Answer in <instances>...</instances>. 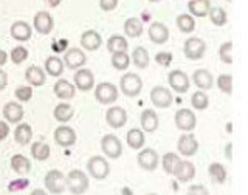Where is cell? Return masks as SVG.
<instances>
[{
  "label": "cell",
  "mask_w": 248,
  "mask_h": 195,
  "mask_svg": "<svg viewBox=\"0 0 248 195\" xmlns=\"http://www.w3.org/2000/svg\"><path fill=\"white\" fill-rule=\"evenodd\" d=\"M89 177L79 169H75L67 175V189L73 195H82L89 191Z\"/></svg>",
  "instance_id": "obj_1"
},
{
  "label": "cell",
  "mask_w": 248,
  "mask_h": 195,
  "mask_svg": "<svg viewBox=\"0 0 248 195\" xmlns=\"http://www.w3.org/2000/svg\"><path fill=\"white\" fill-rule=\"evenodd\" d=\"M120 89L124 96L137 98L143 90V81L137 73H126L120 79Z\"/></svg>",
  "instance_id": "obj_2"
},
{
  "label": "cell",
  "mask_w": 248,
  "mask_h": 195,
  "mask_svg": "<svg viewBox=\"0 0 248 195\" xmlns=\"http://www.w3.org/2000/svg\"><path fill=\"white\" fill-rule=\"evenodd\" d=\"M44 184L45 189L48 191L53 195H61L67 189V177H64V174L58 169H53L50 172H46V175L44 177Z\"/></svg>",
  "instance_id": "obj_3"
},
{
  "label": "cell",
  "mask_w": 248,
  "mask_h": 195,
  "mask_svg": "<svg viewBox=\"0 0 248 195\" xmlns=\"http://www.w3.org/2000/svg\"><path fill=\"white\" fill-rule=\"evenodd\" d=\"M87 172L95 178V180H104L110 174V165L104 157L95 155L87 161Z\"/></svg>",
  "instance_id": "obj_4"
},
{
  "label": "cell",
  "mask_w": 248,
  "mask_h": 195,
  "mask_svg": "<svg viewBox=\"0 0 248 195\" xmlns=\"http://www.w3.org/2000/svg\"><path fill=\"white\" fill-rule=\"evenodd\" d=\"M206 44L200 37H189L183 44V53L189 60H200L205 56Z\"/></svg>",
  "instance_id": "obj_5"
},
{
  "label": "cell",
  "mask_w": 248,
  "mask_h": 195,
  "mask_svg": "<svg viewBox=\"0 0 248 195\" xmlns=\"http://www.w3.org/2000/svg\"><path fill=\"white\" fill-rule=\"evenodd\" d=\"M101 150L110 160H118L123 155V143L115 135H104L101 138Z\"/></svg>",
  "instance_id": "obj_6"
},
{
  "label": "cell",
  "mask_w": 248,
  "mask_h": 195,
  "mask_svg": "<svg viewBox=\"0 0 248 195\" xmlns=\"http://www.w3.org/2000/svg\"><path fill=\"white\" fill-rule=\"evenodd\" d=\"M95 98L99 104H113L118 99V89L112 82H101L95 87Z\"/></svg>",
  "instance_id": "obj_7"
},
{
  "label": "cell",
  "mask_w": 248,
  "mask_h": 195,
  "mask_svg": "<svg viewBox=\"0 0 248 195\" xmlns=\"http://www.w3.org/2000/svg\"><path fill=\"white\" fill-rule=\"evenodd\" d=\"M174 120H175L177 129L182 132H186V134H188V132H192L197 126L196 115H194V112L189 110V108H180V110H177Z\"/></svg>",
  "instance_id": "obj_8"
},
{
  "label": "cell",
  "mask_w": 248,
  "mask_h": 195,
  "mask_svg": "<svg viewBox=\"0 0 248 195\" xmlns=\"http://www.w3.org/2000/svg\"><path fill=\"white\" fill-rule=\"evenodd\" d=\"M138 161V166L141 167L143 170H147V172H154L155 169L158 167V163H160V157L158 153L155 152L154 149H143L141 152L138 153L137 157Z\"/></svg>",
  "instance_id": "obj_9"
},
{
  "label": "cell",
  "mask_w": 248,
  "mask_h": 195,
  "mask_svg": "<svg viewBox=\"0 0 248 195\" xmlns=\"http://www.w3.org/2000/svg\"><path fill=\"white\" fill-rule=\"evenodd\" d=\"M168 82L170 85V89L175 90L177 93H186L189 90V77L185 72L182 70H172L169 75H168Z\"/></svg>",
  "instance_id": "obj_10"
},
{
  "label": "cell",
  "mask_w": 248,
  "mask_h": 195,
  "mask_svg": "<svg viewBox=\"0 0 248 195\" xmlns=\"http://www.w3.org/2000/svg\"><path fill=\"white\" fill-rule=\"evenodd\" d=\"M172 93H170L168 89L165 87H154L151 90V103L157 107V108H168L170 104H172Z\"/></svg>",
  "instance_id": "obj_11"
},
{
  "label": "cell",
  "mask_w": 248,
  "mask_h": 195,
  "mask_svg": "<svg viewBox=\"0 0 248 195\" xmlns=\"http://www.w3.org/2000/svg\"><path fill=\"white\" fill-rule=\"evenodd\" d=\"M87 56L81 48H70L64 54V64L70 70H79L85 65Z\"/></svg>",
  "instance_id": "obj_12"
},
{
  "label": "cell",
  "mask_w": 248,
  "mask_h": 195,
  "mask_svg": "<svg viewBox=\"0 0 248 195\" xmlns=\"http://www.w3.org/2000/svg\"><path fill=\"white\" fill-rule=\"evenodd\" d=\"M54 143L61 147H72L76 143V132L70 126H59L54 130Z\"/></svg>",
  "instance_id": "obj_13"
},
{
  "label": "cell",
  "mask_w": 248,
  "mask_h": 195,
  "mask_svg": "<svg viewBox=\"0 0 248 195\" xmlns=\"http://www.w3.org/2000/svg\"><path fill=\"white\" fill-rule=\"evenodd\" d=\"M106 121L112 129H121L127 122V113L123 107H110L106 112Z\"/></svg>",
  "instance_id": "obj_14"
},
{
  "label": "cell",
  "mask_w": 248,
  "mask_h": 195,
  "mask_svg": "<svg viewBox=\"0 0 248 195\" xmlns=\"http://www.w3.org/2000/svg\"><path fill=\"white\" fill-rule=\"evenodd\" d=\"M177 149L183 157H192V155H196L199 150V143H197L196 136L192 134L182 135L177 141Z\"/></svg>",
  "instance_id": "obj_15"
},
{
  "label": "cell",
  "mask_w": 248,
  "mask_h": 195,
  "mask_svg": "<svg viewBox=\"0 0 248 195\" xmlns=\"http://www.w3.org/2000/svg\"><path fill=\"white\" fill-rule=\"evenodd\" d=\"M73 81L78 90L81 91H89L95 85V76L89 68H79L73 76Z\"/></svg>",
  "instance_id": "obj_16"
},
{
  "label": "cell",
  "mask_w": 248,
  "mask_h": 195,
  "mask_svg": "<svg viewBox=\"0 0 248 195\" xmlns=\"http://www.w3.org/2000/svg\"><path fill=\"white\" fill-rule=\"evenodd\" d=\"M33 23H34V30L37 31L39 34H50L53 28H54V20H53V15L46 11H39L34 19H33Z\"/></svg>",
  "instance_id": "obj_17"
},
{
  "label": "cell",
  "mask_w": 248,
  "mask_h": 195,
  "mask_svg": "<svg viewBox=\"0 0 248 195\" xmlns=\"http://www.w3.org/2000/svg\"><path fill=\"white\" fill-rule=\"evenodd\" d=\"M178 181L182 183H188L191 181L194 177H196V166L192 165L191 161H186V160H180L177 163V166L174 169V174H172Z\"/></svg>",
  "instance_id": "obj_18"
},
{
  "label": "cell",
  "mask_w": 248,
  "mask_h": 195,
  "mask_svg": "<svg viewBox=\"0 0 248 195\" xmlns=\"http://www.w3.org/2000/svg\"><path fill=\"white\" fill-rule=\"evenodd\" d=\"M23 107L19 101H10L3 105V118L8 122H13V124H19L23 120Z\"/></svg>",
  "instance_id": "obj_19"
},
{
  "label": "cell",
  "mask_w": 248,
  "mask_h": 195,
  "mask_svg": "<svg viewBox=\"0 0 248 195\" xmlns=\"http://www.w3.org/2000/svg\"><path fill=\"white\" fill-rule=\"evenodd\" d=\"M149 39L157 45H163L169 39V30L165 23L161 22H152L149 27Z\"/></svg>",
  "instance_id": "obj_20"
},
{
  "label": "cell",
  "mask_w": 248,
  "mask_h": 195,
  "mask_svg": "<svg viewBox=\"0 0 248 195\" xmlns=\"http://www.w3.org/2000/svg\"><path fill=\"white\" fill-rule=\"evenodd\" d=\"M101 44H103V37L95 30H87L84 31L81 36V46L87 51H96Z\"/></svg>",
  "instance_id": "obj_21"
},
{
  "label": "cell",
  "mask_w": 248,
  "mask_h": 195,
  "mask_svg": "<svg viewBox=\"0 0 248 195\" xmlns=\"http://www.w3.org/2000/svg\"><path fill=\"white\" fill-rule=\"evenodd\" d=\"M54 95H56L59 99H64V101H70L75 98V91H76V85H73L70 81L67 79H59L56 81L53 87Z\"/></svg>",
  "instance_id": "obj_22"
},
{
  "label": "cell",
  "mask_w": 248,
  "mask_h": 195,
  "mask_svg": "<svg viewBox=\"0 0 248 195\" xmlns=\"http://www.w3.org/2000/svg\"><path fill=\"white\" fill-rule=\"evenodd\" d=\"M10 33L13 36V39H16V41L19 42H27L31 39V34H33V30H31V27L28 25L27 22L23 20H17L14 22L11 25V30Z\"/></svg>",
  "instance_id": "obj_23"
},
{
  "label": "cell",
  "mask_w": 248,
  "mask_h": 195,
  "mask_svg": "<svg viewBox=\"0 0 248 195\" xmlns=\"http://www.w3.org/2000/svg\"><path fill=\"white\" fill-rule=\"evenodd\" d=\"M25 79L30 85H33V87H42L46 81V72H44V70L37 65H30L25 70Z\"/></svg>",
  "instance_id": "obj_24"
},
{
  "label": "cell",
  "mask_w": 248,
  "mask_h": 195,
  "mask_svg": "<svg viewBox=\"0 0 248 195\" xmlns=\"http://www.w3.org/2000/svg\"><path fill=\"white\" fill-rule=\"evenodd\" d=\"M33 139V129L27 122H19L14 129V141L19 146H28Z\"/></svg>",
  "instance_id": "obj_25"
},
{
  "label": "cell",
  "mask_w": 248,
  "mask_h": 195,
  "mask_svg": "<svg viewBox=\"0 0 248 195\" xmlns=\"http://www.w3.org/2000/svg\"><path fill=\"white\" fill-rule=\"evenodd\" d=\"M192 82L196 84L200 90H209L213 87V84H214V77H213L211 73L208 72V70L199 68L192 75Z\"/></svg>",
  "instance_id": "obj_26"
},
{
  "label": "cell",
  "mask_w": 248,
  "mask_h": 195,
  "mask_svg": "<svg viewBox=\"0 0 248 195\" xmlns=\"http://www.w3.org/2000/svg\"><path fill=\"white\" fill-rule=\"evenodd\" d=\"M11 169L16 174L23 177L31 172V161L22 153H16L11 157Z\"/></svg>",
  "instance_id": "obj_27"
},
{
  "label": "cell",
  "mask_w": 248,
  "mask_h": 195,
  "mask_svg": "<svg viewBox=\"0 0 248 195\" xmlns=\"http://www.w3.org/2000/svg\"><path fill=\"white\" fill-rule=\"evenodd\" d=\"M141 127L147 134H152L158 129V115L152 108H146L141 113Z\"/></svg>",
  "instance_id": "obj_28"
},
{
  "label": "cell",
  "mask_w": 248,
  "mask_h": 195,
  "mask_svg": "<svg viewBox=\"0 0 248 195\" xmlns=\"http://www.w3.org/2000/svg\"><path fill=\"white\" fill-rule=\"evenodd\" d=\"M188 10L196 17H205L211 11V0H191L188 3Z\"/></svg>",
  "instance_id": "obj_29"
},
{
  "label": "cell",
  "mask_w": 248,
  "mask_h": 195,
  "mask_svg": "<svg viewBox=\"0 0 248 195\" xmlns=\"http://www.w3.org/2000/svg\"><path fill=\"white\" fill-rule=\"evenodd\" d=\"M64 67H65L64 60L59 59L58 56H50L45 60V72L53 77H59L64 73Z\"/></svg>",
  "instance_id": "obj_30"
},
{
  "label": "cell",
  "mask_w": 248,
  "mask_h": 195,
  "mask_svg": "<svg viewBox=\"0 0 248 195\" xmlns=\"http://www.w3.org/2000/svg\"><path fill=\"white\" fill-rule=\"evenodd\" d=\"M143 132H144V130H140V129H130V130L127 132L126 141H127V144H129L130 149L138 150V149H141V147L144 146V143H146V136H144Z\"/></svg>",
  "instance_id": "obj_31"
},
{
  "label": "cell",
  "mask_w": 248,
  "mask_h": 195,
  "mask_svg": "<svg viewBox=\"0 0 248 195\" xmlns=\"http://www.w3.org/2000/svg\"><path fill=\"white\" fill-rule=\"evenodd\" d=\"M143 22L138 17H129L126 22H124V33L129 37H140L143 34Z\"/></svg>",
  "instance_id": "obj_32"
},
{
  "label": "cell",
  "mask_w": 248,
  "mask_h": 195,
  "mask_svg": "<svg viewBox=\"0 0 248 195\" xmlns=\"http://www.w3.org/2000/svg\"><path fill=\"white\" fill-rule=\"evenodd\" d=\"M208 174L216 184H223L225 181H227V177H228L227 169H225V166L222 165V163H213V165H209Z\"/></svg>",
  "instance_id": "obj_33"
},
{
  "label": "cell",
  "mask_w": 248,
  "mask_h": 195,
  "mask_svg": "<svg viewBox=\"0 0 248 195\" xmlns=\"http://www.w3.org/2000/svg\"><path fill=\"white\" fill-rule=\"evenodd\" d=\"M54 118H56V121L59 122H68L70 120L73 118V115H75V110H73V107L67 104V103H61L58 104L56 107H54Z\"/></svg>",
  "instance_id": "obj_34"
},
{
  "label": "cell",
  "mask_w": 248,
  "mask_h": 195,
  "mask_svg": "<svg viewBox=\"0 0 248 195\" xmlns=\"http://www.w3.org/2000/svg\"><path fill=\"white\" fill-rule=\"evenodd\" d=\"M127 48H129V45H127L126 37H123L120 34H113L107 39V50L112 54L120 53V51H127Z\"/></svg>",
  "instance_id": "obj_35"
},
{
  "label": "cell",
  "mask_w": 248,
  "mask_h": 195,
  "mask_svg": "<svg viewBox=\"0 0 248 195\" xmlns=\"http://www.w3.org/2000/svg\"><path fill=\"white\" fill-rule=\"evenodd\" d=\"M50 146L45 144V143H41V141H36L31 144V157L37 161H45L50 158Z\"/></svg>",
  "instance_id": "obj_36"
},
{
  "label": "cell",
  "mask_w": 248,
  "mask_h": 195,
  "mask_svg": "<svg viewBox=\"0 0 248 195\" xmlns=\"http://www.w3.org/2000/svg\"><path fill=\"white\" fill-rule=\"evenodd\" d=\"M175 22H177L178 30H180L182 33H185V34H189V33H192L194 30H196V20H194V17L191 14L177 15Z\"/></svg>",
  "instance_id": "obj_37"
},
{
  "label": "cell",
  "mask_w": 248,
  "mask_h": 195,
  "mask_svg": "<svg viewBox=\"0 0 248 195\" xmlns=\"http://www.w3.org/2000/svg\"><path fill=\"white\" fill-rule=\"evenodd\" d=\"M132 62H134V65L138 67V68H146L149 65V53H147L146 48L143 46H137L132 51Z\"/></svg>",
  "instance_id": "obj_38"
},
{
  "label": "cell",
  "mask_w": 248,
  "mask_h": 195,
  "mask_svg": "<svg viewBox=\"0 0 248 195\" xmlns=\"http://www.w3.org/2000/svg\"><path fill=\"white\" fill-rule=\"evenodd\" d=\"M110 60H112L113 68H115V70H118V72H124V70H127L129 65H130V56L127 54V51L113 53Z\"/></svg>",
  "instance_id": "obj_39"
},
{
  "label": "cell",
  "mask_w": 248,
  "mask_h": 195,
  "mask_svg": "<svg viewBox=\"0 0 248 195\" xmlns=\"http://www.w3.org/2000/svg\"><path fill=\"white\" fill-rule=\"evenodd\" d=\"M180 161V157L174 152H168L165 157L161 158V165H163V170L168 174V175H172L174 174V169L177 166V163Z\"/></svg>",
  "instance_id": "obj_40"
},
{
  "label": "cell",
  "mask_w": 248,
  "mask_h": 195,
  "mask_svg": "<svg viewBox=\"0 0 248 195\" xmlns=\"http://www.w3.org/2000/svg\"><path fill=\"white\" fill-rule=\"evenodd\" d=\"M191 104L196 110H205V108L209 105V98L206 96V93L203 90H199L196 93H192Z\"/></svg>",
  "instance_id": "obj_41"
},
{
  "label": "cell",
  "mask_w": 248,
  "mask_h": 195,
  "mask_svg": "<svg viewBox=\"0 0 248 195\" xmlns=\"http://www.w3.org/2000/svg\"><path fill=\"white\" fill-rule=\"evenodd\" d=\"M209 19L214 23L216 27H223L225 23H227L228 17H227V11L223 10L220 6H214L211 8V11H209Z\"/></svg>",
  "instance_id": "obj_42"
},
{
  "label": "cell",
  "mask_w": 248,
  "mask_h": 195,
  "mask_svg": "<svg viewBox=\"0 0 248 195\" xmlns=\"http://www.w3.org/2000/svg\"><path fill=\"white\" fill-rule=\"evenodd\" d=\"M14 96L17 98L19 103H28L33 98V89H31V85H19L14 91Z\"/></svg>",
  "instance_id": "obj_43"
},
{
  "label": "cell",
  "mask_w": 248,
  "mask_h": 195,
  "mask_svg": "<svg viewBox=\"0 0 248 195\" xmlns=\"http://www.w3.org/2000/svg\"><path fill=\"white\" fill-rule=\"evenodd\" d=\"M11 60L14 62L16 65H19L22 64L23 60H27L28 58V50L25 48V46H22V45H17V46H14V48L11 50Z\"/></svg>",
  "instance_id": "obj_44"
},
{
  "label": "cell",
  "mask_w": 248,
  "mask_h": 195,
  "mask_svg": "<svg viewBox=\"0 0 248 195\" xmlns=\"http://www.w3.org/2000/svg\"><path fill=\"white\" fill-rule=\"evenodd\" d=\"M217 87L220 89V91L227 93V95H231V91H232L231 75H220L219 77H217Z\"/></svg>",
  "instance_id": "obj_45"
},
{
  "label": "cell",
  "mask_w": 248,
  "mask_h": 195,
  "mask_svg": "<svg viewBox=\"0 0 248 195\" xmlns=\"http://www.w3.org/2000/svg\"><path fill=\"white\" fill-rule=\"evenodd\" d=\"M231 48L232 44L231 42H223L219 48V58L223 64H232V58H231Z\"/></svg>",
  "instance_id": "obj_46"
},
{
  "label": "cell",
  "mask_w": 248,
  "mask_h": 195,
  "mask_svg": "<svg viewBox=\"0 0 248 195\" xmlns=\"http://www.w3.org/2000/svg\"><path fill=\"white\" fill-rule=\"evenodd\" d=\"M155 62L161 67H169L170 62H172V53H168V51H160L155 54Z\"/></svg>",
  "instance_id": "obj_47"
},
{
  "label": "cell",
  "mask_w": 248,
  "mask_h": 195,
  "mask_svg": "<svg viewBox=\"0 0 248 195\" xmlns=\"http://www.w3.org/2000/svg\"><path fill=\"white\" fill-rule=\"evenodd\" d=\"M188 195H209V191L202 184H192L188 189Z\"/></svg>",
  "instance_id": "obj_48"
},
{
  "label": "cell",
  "mask_w": 248,
  "mask_h": 195,
  "mask_svg": "<svg viewBox=\"0 0 248 195\" xmlns=\"http://www.w3.org/2000/svg\"><path fill=\"white\" fill-rule=\"evenodd\" d=\"M99 6L103 11H113L118 6V0H99Z\"/></svg>",
  "instance_id": "obj_49"
},
{
  "label": "cell",
  "mask_w": 248,
  "mask_h": 195,
  "mask_svg": "<svg viewBox=\"0 0 248 195\" xmlns=\"http://www.w3.org/2000/svg\"><path fill=\"white\" fill-rule=\"evenodd\" d=\"M30 183L27 181V180H17V181H11L10 183V191H17V189H25L27 186H28Z\"/></svg>",
  "instance_id": "obj_50"
},
{
  "label": "cell",
  "mask_w": 248,
  "mask_h": 195,
  "mask_svg": "<svg viewBox=\"0 0 248 195\" xmlns=\"http://www.w3.org/2000/svg\"><path fill=\"white\" fill-rule=\"evenodd\" d=\"M8 135H10V126H8V122L0 121V141L6 139Z\"/></svg>",
  "instance_id": "obj_51"
},
{
  "label": "cell",
  "mask_w": 248,
  "mask_h": 195,
  "mask_svg": "<svg viewBox=\"0 0 248 195\" xmlns=\"http://www.w3.org/2000/svg\"><path fill=\"white\" fill-rule=\"evenodd\" d=\"M6 85H8V75L3 72L2 68H0V91L5 90Z\"/></svg>",
  "instance_id": "obj_52"
},
{
  "label": "cell",
  "mask_w": 248,
  "mask_h": 195,
  "mask_svg": "<svg viewBox=\"0 0 248 195\" xmlns=\"http://www.w3.org/2000/svg\"><path fill=\"white\" fill-rule=\"evenodd\" d=\"M8 62V53L5 50H0V67L5 65Z\"/></svg>",
  "instance_id": "obj_53"
},
{
  "label": "cell",
  "mask_w": 248,
  "mask_h": 195,
  "mask_svg": "<svg viewBox=\"0 0 248 195\" xmlns=\"http://www.w3.org/2000/svg\"><path fill=\"white\" fill-rule=\"evenodd\" d=\"M61 2H62V0H46V3H48L51 8H56V6H59V5H61Z\"/></svg>",
  "instance_id": "obj_54"
},
{
  "label": "cell",
  "mask_w": 248,
  "mask_h": 195,
  "mask_svg": "<svg viewBox=\"0 0 248 195\" xmlns=\"http://www.w3.org/2000/svg\"><path fill=\"white\" fill-rule=\"evenodd\" d=\"M30 195H48V194H46V191H44V189H34Z\"/></svg>",
  "instance_id": "obj_55"
},
{
  "label": "cell",
  "mask_w": 248,
  "mask_h": 195,
  "mask_svg": "<svg viewBox=\"0 0 248 195\" xmlns=\"http://www.w3.org/2000/svg\"><path fill=\"white\" fill-rule=\"evenodd\" d=\"M231 147H232L231 144L227 146V157H228V160H231Z\"/></svg>",
  "instance_id": "obj_56"
},
{
  "label": "cell",
  "mask_w": 248,
  "mask_h": 195,
  "mask_svg": "<svg viewBox=\"0 0 248 195\" xmlns=\"http://www.w3.org/2000/svg\"><path fill=\"white\" fill-rule=\"evenodd\" d=\"M123 195H134V194H132V191L129 188H124L123 189Z\"/></svg>",
  "instance_id": "obj_57"
},
{
  "label": "cell",
  "mask_w": 248,
  "mask_h": 195,
  "mask_svg": "<svg viewBox=\"0 0 248 195\" xmlns=\"http://www.w3.org/2000/svg\"><path fill=\"white\" fill-rule=\"evenodd\" d=\"M149 2H160V0H149Z\"/></svg>",
  "instance_id": "obj_58"
},
{
  "label": "cell",
  "mask_w": 248,
  "mask_h": 195,
  "mask_svg": "<svg viewBox=\"0 0 248 195\" xmlns=\"http://www.w3.org/2000/svg\"><path fill=\"white\" fill-rule=\"evenodd\" d=\"M147 195H157V194H154V192H151V194H147Z\"/></svg>",
  "instance_id": "obj_59"
},
{
  "label": "cell",
  "mask_w": 248,
  "mask_h": 195,
  "mask_svg": "<svg viewBox=\"0 0 248 195\" xmlns=\"http://www.w3.org/2000/svg\"><path fill=\"white\" fill-rule=\"evenodd\" d=\"M227 2H231V0H227Z\"/></svg>",
  "instance_id": "obj_60"
}]
</instances>
